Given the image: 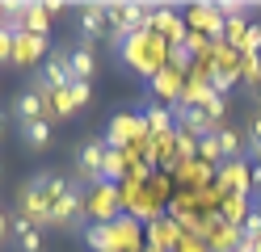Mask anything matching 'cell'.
Returning a JSON list of instances; mask_svg holds the SVG:
<instances>
[{
    "label": "cell",
    "mask_w": 261,
    "mask_h": 252,
    "mask_svg": "<svg viewBox=\"0 0 261 252\" xmlns=\"http://www.w3.org/2000/svg\"><path fill=\"white\" fill-rule=\"evenodd\" d=\"M85 218H89V210H85V185L72 181V189L63 193L59 202H51V227L55 231H80Z\"/></svg>",
    "instance_id": "obj_1"
},
{
    "label": "cell",
    "mask_w": 261,
    "mask_h": 252,
    "mask_svg": "<svg viewBox=\"0 0 261 252\" xmlns=\"http://www.w3.org/2000/svg\"><path fill=\"white\" fill-rule=\"evenodd\" d=\"M106 151H110L106 139H85V143L76 147V173H80V181H97V177H101Z\"/></svg>",
    "instance_id": "obj_2"
},
{
    "label": "cell",
    "mask_w": 261,
    "mask_h": 252,
    "mask_svg": "<svg viewBox=\"0 0 261 252\" xmlns=\"http://www.w3.org/2000/svg\"><path fill=\"white\" fill-rule=\"evenodd\" d=\"M42 80L51 84L55 93H63V89H72L76 84V76H72V67H68V46H59L51 59H46V67H42Z\"/></svg>",
    "instance_id": "obj_3"
},
{
    "label": "cell",
    "mask_w": 261,
    "mask_h": 252,
    "mask_svg": "<svg viewBox=\"0 0 261 252\" xmlns=\"http://www.w3.org/2000/svg\"><path fill=\"white\" fill-rule=\"evenodd\" d=\"M13 118L25 126V122H38V118H46V105H42V97L34 93V89H25V93H17L13 97Z\"/></svg>",
    "instance_id": "obj_4"
},
{
    "label": "cell",
    "mask_w": 261,
    "mask_h": 252,
    "mask_svg": "<svg viewBox=\"0 0 261 252\" xmlns=\"http://www.w3.org/2000/svg\"><path fill=\"white\" fill-rule=\"evenodd\" d=\"M46 55V34H17L13 42V63H34Z\"/></svg>",
    "instance_id": "obj_5"
},
{
    "label": "cell",
    "mask_w": 261,
    "mask_h": 252,
    "mask_svg": "<svg viewBox=\"0 0 261 252\" xmlns=\"http://www.w3.org/2000/svg\"><path fill=\"white\" fill-rule=\"evenodd\" d=\"M9 231L17 235V248L21 252H42V231L30 223L25 214H17V218H9Z\"/></svg>",
    "instance_id": "obj_6"
},
{
    "label": "cell",
    "mask_w": 261,
    "mask_h": 252,
    "mask_svg": "<svg viewBox=\"0 0 261 252\" xmlns=\"http://www.w3.org/2000/svg\"><path fill=\"white\" fill-rule=\"evenodd\" d=\"M85 244H89L93 252H114V248H118V235H114L110 223H93V227H85ZM118 252H122V248H118Z\"/></svg>",
    "instance_id": "obj_7"
},
{
    "label": "cell",
    "mask_w": 261,
    "mask_h": 252,
    "mask_svg": "<svg viewBox=\"0 0 261 252\" xmlns=\"http://www.w3.org/2000/svg\"><path fill=\"white\" fill-rule=\"evenodd\" d=\"M80 30H85L89 38H101V34L110 30V21H106V5H85V9H80Z\"/></svg>",
    "instance_id": "obj_8"
},
{
    "label": "cell",
    "mask_w": 261,
    "mask_h": 252,
    "mask_svg": "<svg viewBox=\"0 0 261 252\" xmlns=\"http://www.w3.org/2000/svg\"><path fill=\"white\" fill-rule=\"evenodd\" d=\"M68 67H72L76 80H89V76L97 72V59H93L89 46H68Z\"/></svg>",
    "instance_id": "obj_9"
},
{
    "label": "cell",
    "mask_w": 261,
    "mask_h": 252,
    "mask_svg": "<svg viewBox=\"0 0 261 252\" xmlns=\"http://www.w3.org/2000/svg\"><path fill=\"white\" fill-rule=\"evenodd\" d=\"M21 143H25L30 151H42L46 143H51V122H46V118H38V122H25V126H21Z\"/></svg>",
    "instance_id": "obj_10"
},
{
    "label": "cell",
    "mask_w": 261,
    "mask_h": 252,
    "mask_svg": "<svg viewBox=\"0 0 261 252\" xmlns=\"http://www.w3.org/2000/svg\"><path fill=\"white\" fill-rule=\"evenodd\" d=\"M97 181H101V185H118L122 181V151L118 147H110L106 151V160H101V177H97ZM93 181V185H97Z\"/></svg>",
    "instance_id": "obj_11"
},
{
    "label": "cell",
    "mask_w": 261,
    "mask_h": 252,
    "mask_svg": "<svg viewBox=\"0 0 261 252\" xmlns=\"http://www.w3.org/2000/svg\"><path fill=\"white\" fill-rule=\"evenodd\" d=\"M215 143H219V156H223V160H236V156H240V134H236V130L223 126V130L215 134Z\"/></svg>",
    "instance_id": "obj_12"
},
{
    "label": "cell",
    "mask_w": 261,
    "mask_h": 252,
    "mask_svg": "<svg viewBox=\"0 0 261 252\" xmlns=\"http://www.w3.org/2000/svg\"><path fill=\"white\" fill-rule=\"evenodd\" d=\"M236 80H240V72H232V67H215V76H211V93H232Z\"/></svg>",
    "instance_id": "obj_13"
},
{
    "label": "cell",
    "mask_w": 261,
    "mask_h": 252,
    "mask_svg": "<svg viewBox=\"0 0 261 252\" xmlns=\"http://www.w3.org/2000/svg\"><path fill=\"white\" fill-rule=\"evenodd\" d=\"M236 55H240V59H249V55H261V21H257V25H249L244 42L236 46Z\"/></svg>",
    "instance_id": "obj_14"
},
{
    "label": "cell",
    "mask_w": 261,
    "mask_h": 252,
    "mask_svg": "<svg viewBox=\"0 0 261 252\" xmlns=\"http://www.w3.org/2000/svg\"><path fill=\"white\" fill-rule=\"evenodd\" d=\"M46 17H51V13H46L42 5H25V34H42L46 30Z\"/></svg>",
    "instance_id": "obj_15"
},
{
    "label": "cell",
    "mask_w": 261,
    "mask_h": 252,
    "mask_svg": "<svg viewBox=\"0 0 261 252\" xmlns=\"http://www.w3.org/2000/svg\"><path fill=\"white\" fill-rule=\"evenodd\" d=\"M240 76H244V84H253V89H257V84H261V55H249V59H244V63H240Z\"/></svg>",
    "instance_id": "obj_16"
},
{
    "label": "cell",
    "mask_w": 261,
    "mask_h": 252,
    "mask_svg": "<svg viewBox=\"0 0 261 252\" xmlns=\"http://www.w3.org/2000/svg\"><path fill=\"white\" fill-rule=\"evenodd\" d=\"M223 181L232 185V189H249V181H244V168H240V160H232L223 168Z\"/></svg>",
    "instance_id": "obj_17"
},
{
    "label": "cell",
    "mask_w": 261,
    "mask_h": 252,
    "mask_svg": "<svg viewBox=\"0 0 261 252\" xmlns=\"http://www.w3.org/2000/svg\"><path fill=\"white\" fill-rule=\"evenodd\" d=\"M244 34H249V21H244V17H227V42H244Z\"/></svg>",
    "instance_id": "obj_18"
},
{
    "label": "cell",
    "mask_w": 261,
    "mask_h": 252,
    "mask_svg": "<svg viewBox=\"0 0 261 252\" xmlns=\"http://www.w3.org/2000/svg\"><path fill=\"white\" fill-rule=\"evenodd\" d=\"M148 126H152V130H160V139H165V134H169V126H173V114L152 109V114H148Z\"/></svg>",
    "instance_id": "obj_19"
},
{
    "label": "cell",
    "mask_w": 261,
    "mask_h": 252,
    "mask_svg": "<svg viewBox=\"0 0 261 252\" xmlns=\"http://www.w3.org/2000/svg\"><path fill=\"white\" fill-rule=\"evenodd\" d=\"M13 42H17V34L0 25V63H13Z\"/></svg>",
    "instance_id": "obj_20"
},
{
    "label": "cell",
    "mask_w": 261,
    "mask_h": 252,
    "mask_svg": "<svg viewBox=\"0 0 261 252\" xmlns=\"http://www.w3.org/2000/svg\"><path fill=\"white\" fill-rule=\"evenodd\" d=\"M244 240H249V244H261V210L244 218Z\"/></svg>",
    "instance_id": "obj_21"
},
{
    "label": "cell",
    "mask_w": 261,
    "mask_h": 252,
    "mask_svg": "<svg viewBox=\"0 0 261 252\" xmlns=\"http://www.w3.org/2000/svg\"><path fill=\"white\" fill-rule=\"evenodd\" d=\"M89 93H93V89H89V80H76L72 89H68V97H72V105H80V101H89Z\"/></svg>",
    "instance_id": "obj_22"
},
{
    "label": "cell",
    "mask_w": 261,
    "mask_h": 252,
    "mask_svg": "<svg viewBox=\"0 0 261 252\" xmlns=\"http://www.w3.org/2000/svg\"><path fill=\"white\" fill-rule=\"evenodd\" d=\"M244 143H261V109L253 114V122H249V139Z\"/></svg>",
    "instance_id": "obj_23"
},
{
    "label": "cell",
    "mask_w": 261,
    "mask_h": 252,
    "mask_svg": "<svg viewBox=\"0 0 261 252\" xmlns=\"http://www.w3.org/2000/svg\"><path fill=\"white\" fill-rule=\"evenodd\" d=\"M5 240H9V214L0 210V248H5Z\"/></svg>",
    "instance_id": "obj_24"
},
{
    "label": "cell",
    "mask_w": 261,
    "mask_h": 252,
    "mask_svg": "<svg viewBox=\"0 0 261 252\" xmlns=\"http://www.w3.org/2000/svg\"><path fill=\"white\" fill-rule=\"evenodd\" d=\"M253 97H257V105H261V84H257V89H253Z\"/></svg>",
    "instance_id": "obj_25"
},
{
    "label": "cell",
    "mask_w": 261,
    "mask_h": 252,
    "mask_svg": "<svg viewBox=\"0 0 261 252\" xmlns=\"http://www.w3.org/2000/svg\"><path fill=\"white\" fill-rule=\"evenodd\" d=\"M0 134H5V114H0Z\"/></svg>",
    "instance_id": "obj_26"
},
{
    "label": "cell",
    "mask_w": 261,
    "mask_h": 252,
    "mask_svg": "<svg viewBox=\"0 0 261 252\" xmlns=\"http://www.w3.org/2000/svg\"><path fill=\"white\" fill-rule=\"evenodd\" d=\"M257 202H261V193H257Z\"/></svg>",
    "instance_id": "obj_27"
},
{
    "label": "cell",
    "mask_w": 261,
    "mask_h": 252,
    "mask_svg": "<svg viewBox=\"0 0 261 252\" xmlns=\"http://www.w3.org/2000/svg\"><path fill=\"white\" fill-rule=\"evenodd\" d=\"M114 252H118V248H114Z\"/></svg>",
    "instance_id": "obj_28"
}]
</instances>
